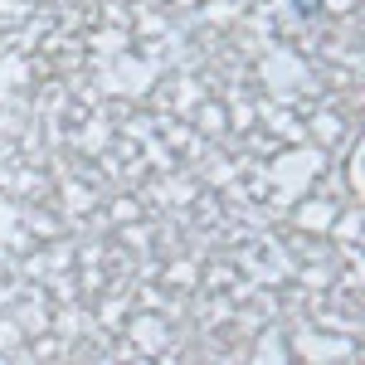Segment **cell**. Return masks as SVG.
I'll return each mask as SVG.
<instances>
[{
    "label": "cell",
    "mask_w": 365,
    "mask_h": 365,
    "mask_svg": "<svg viewBox=\"0 0 365 365\" xmlns=\"http://www.w3.org/2000/svg\"><path fill=\"white\" fill-rule=\"evenodd\" d=\"M287 5H292L297 20H322L327 15V0H287Z\"/></svg>",
    "instance_id": "6da1fadb"
}]
</instances>
